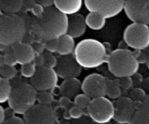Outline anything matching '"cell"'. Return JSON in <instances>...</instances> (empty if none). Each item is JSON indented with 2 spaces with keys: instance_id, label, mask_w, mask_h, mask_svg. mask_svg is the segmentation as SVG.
<instances>
[{
  "instance_id": "13",
  "label": "cell",
  "mask_w": 149,
  "mask_h": 124,
  "mask_svg": "<svg viewBox=\"0 0 149 124\" xmlns=\"http://www.w3.org/2000/svg\"><path fill=\"white\" fill-rule=\"evenodd\" d=\"M114 120L121 124L132 123L137 107L135 102L130 97L121 96L114 102Z\"/></svg>"
},
{
  "instance_id": "38",
  "label": "cell",
  "mask_w": 149,
  "mask_h": 124,
  "mask_svg": "<svg viewBox=\"0 0 149 124\" xmlns=\"http://www.w3.org/2000/svg\"><path fill=\"white\" fill-rule=\"evenodd\" d=\"M36 3L37 2H36V0H25L23 7L27 10H31V9L33 8V6H34Z\"/></svg>"
},
{
  "instance_id": "15",
  "label": "cell",
  "mask_w": 149,
  "mask_h": 124,
  "mask_svg": "<svg viewBox=\"0 0 149 124\" xmlns=\"http://www.w3.org/2000/svg\"><path fill=\"white\" fill-rule=\"evenodd\" d=\"M12 50L18 64H29L34 62L36 58V51L31 45L25 42H17L12 46Z\"/></svg>"
},
{
  "instance_id": "11",
  "label": "cell",
  "mask_w": 149,
  "mask_h": 124,
  "mask_svg": "<svg viewBox=\"0 0 149 124\" xmlns=\"http://www.w3.org/2000/svg\"><path fill=\"white\" fill-rule=\"evenodd\" d=\"M108 80L100 74H91L87 76L81 83V90L92 99L106 96Z\"/></svg>"
},
{
  "instance_id": "43",
  "label": "cell",
  "mask_w": 149,
  "mask_h": 124,
  "mask_svg": "<svg viewBox=\"0 0 149 124\" xmlns=\"http://www.w3.org/2000/svg\"><path fill=\"white\" fill-rule=\"evenodd\" d=\"M146 64H147V67H148V68L149 69V50H148V58H147Z\"/></svg>"
},
{
  "instance_id": "35",
  "label": "cell",
  "mask_w": 149,
  "mask_h": 124,
  "mask_svg": "<svg viewBox=\"0 0 149 124\" xmlns=\"http://www.w3.org/2000/svg\"><path fill=\"white\" fill-rule=\"evenodd\" d=\"M73 104L74 102L72 103L71 99L67 97V96H62V97L59 100V105L64 109H65V111H68L73 106Z\"/></svg>"
},
{
  "instance_id": "45",
  "label": "cell",
  "mask_w": 149,
  "mask_h": 124,
  "mask_svg": "<svg viewBox=\"0 0 149 124\" xmlns=\"http://www.w3.org/2000/svg\"><path fill=\"white\" fill-rule=\"evenodd\" d=\"M148 26H149V25H148Z\"/></svg>"
},
{
  "instance_id": "37",
  "label": "cell",
  "mask_w": 149,
  "mask_h": 124,
  "mask_svg": "<svg viewBox=\"0 0 149 124\" xmlns=\"http://www.w3.org/2000/svg\"><path fill=\"white\" fill-rule=\"evenodd\" d=\"M4 123L7 124H23L26 123L24 120V118H21L20 117L17 116H12L10 117L8 119L6 120L5 123Z\"/></svg>"
},
{
  "instance_id": "16",
  "label": "cell",
  "mask_w": 149,
  "mask_h": 124,
  "mask_svg": "<svg viewBox=\"0 0 149 124\" xmlns=\"http://www.w3.org/2000/svg\"><path fill=\"white\" fill-rule=\"evenodd\" d=\"M87 25L86 19L82 15L74 14L68 17V26L67 34L77 39L84 34Z\"/></svg>"
},
{
  "instance_id": "8",
  "label": "cell",
  "mask_w": 149,
  "mask_h": 124,
  "mask_svg": "<svg viewBox=\"0 0 149 124\" xmlns=\"http://www.w3.org/2000/svg\"><path fill=\"white\" fill-rule=\"evenodd\" d=\"M84 3L90 13H97L107 19L118 15L124 10L125 0H84Z\"/></svg>"
},
{
  "instance_id": "39",
  "label": "cell",
  "mask_w": 149,
  "mask_h": 124,
  "mask_svg": "<svg viewBox=\"0 0 149 124\" xmlns=\"http://www.w3.org/2000/svg\"><path fill=\"white\" fill-rule=\"evenodd\" d=\"M147 58H148V51L145 52V51L142 50L141 55L138 58V60L140 64H144V63H146Z\"/></svg>"
},
{
  "instance_id": "4",
  "label": "cell",
  "mask_w": 149,
  "mask_h": 124,
  "mask_svg": "<svg viewBox=\"0 0 149 124\" xmlns=\"http://www.w3.org/2000/svg\"><path fill=\"white\" fill-rule=\"evenodd\" d=\"M26 32L23 18L17 14L1 13L0 17V43L5 47L21 42Z\"/></svg>"
},
{
  "instance_id": "24",
  "label": "cell",
  "mask_w": 149,
  "mask_h": 124,
  "mask_svg": "<svg viewBox=\"0 0 149 124\" xmlns=\"http://www.w3.org/2000/svg\"><path fill=\"white\" fill-rule=\"evenodd\" d=\"M122 88L119 85V80H108L106 96L111 99H118L122 96Z\"/></svg>"
},
{
  "instance_id": "34",
  "label": "cell",
  "mask_w": 149,
  "mask_h": 124,
  "mask_svg": "<svg viewBox=\"0 0 149 124\" xmlns=\"http://www.w3.org/2000/svg\"><path fill=\"white\" fill-rule=\"evenodd\" d=\"M3 63L9 66H15L17 64L13 50L6 53L3 58Z\"/></svg>"
},
{
  "instance_id": "5",
  "label": "cell",
  "mask_w": 149,
  "mask_h": 124,
  "mask_svg": "<svg viewBox=\"0 0 149 124\" xmlns=\"http://www.w3.org/2000/svg\"><path fill=\"white\" fill-rule=\"evenodd\" d=\"M38 90L31 84H21L15 88L8 101L10 109L16 114L25 115L37 102Z\"/></svg>"
},
{
  "instance_id": "31",
  "label": "cell",
  "mask_w": 149,
  "mask_h": 124,
  "mask_svg": "<svg viewBox=\"0 0 149 124\" xmlns=\"http://www.w3.org/2000/svg\"><path fill=\"white\" fill-rule=\"evenodd\" d=\"M59 47V38L58 39H49V40L45 41V48L47 51L52 53H57Z\"/></svg>"
},
{
  "instance_id": "17",
  "label": "cell",
  "mask_w": 149,
  "mask_h": 124,
  "mask_svg": "<svg viewBox=\"0 0 149 124\" xmlns=\"http://www.w3.org/2000/svg\"><path fill=\"white\" fill-rule=\"evenodd\" d=\"M81 90V83L77 77L65 79L60 86V93L61 96H67L74 99Z\"/></svg>"
},
{
  "instance_id": "36",
  "label": "cell",
  "mask_w": 149,
  "mask_h": 124,
  "mask_svg": "<svg viewBox=\"0 0 149 124\" xmlns=\"http://www.w3.org/2000/svg\"><path fill=\"white\" fill-rule=\"evenodd\" d=\"M45 11V7H44L43 5H42V4H39V3H36V4L33 6V8L31 9V10L32 14L35 16V18L41 17V16L44 14Z\"/></svg>"
},
{
  "instance_id": "42",
  "label": "cell",
  "mask_w": 149,
  "mask_h": 124,
  "mask_svg": "<svg viewBox=\"0 0 149 124\" xmlns=\"http://www.w3.org/2000/svg\"><path fill=\"white\" fill-rule=\"evenodd\" d=\"M6 112L3 106H0V123L3 124L6 121Z\"/></svg>"
},
{
  "instance_id": "26",
  "label": "cell",
  "mask_w": 149,
  "mask_h": 124,
  "mask_svg": "<svg viewBox=\"0 0 149 124\" xmlns=\"http://www.w3.org/2000/svg\"><path fill=\"white\" fill-rule=\"evenodd\" d=\"M36 69H37V66L36 65L34 62H31L21 65L20 72L24 77L32 78L36 74Z\"/></svg>"
},
{
  "instance_id": "28",
  "label": "cell",
  "mask_w": 149,
  "mask_h": 124,
  "mask_svg": "<svg viewBox=\"0 0 149 124\" xmlns=\"http://www.w3.org/2000/svg\"><path fill=\"white\" fill-rule=\"evenodd\" d=\"M54 101L53 96L50 91H39L38 92L37 102L41 104L50 106Z\"/></svg>"
},
{
  "instance_id": "29",
  "label": "cell",
  "mask_w": 149,
  "mask_h": 124,
  "mask_svg": "<svg viewBox=\"0 0 149 124\" xmlns=\"http://www.w3.org/2000/svg\"><path fill=\"white\" fill-rule=\"evenodd\" d=\"M44 55V66L48 68L55 69L56 67L57 64H58V58L52 54V53L49 52V51L45 50L42 53Z\"/></svg>"
},
{
  "instance_id": "1",
  "label": "cell",
  "mask_w": 149,
  "mask_h": 124,
  "mask_svg": "<svg viewBox=\"0 0 149 124\" xmlns=\"http://www.w3.org/2000/svg\"><path fill=\"white\" fill-rule=\"evenodd\" d=\"M68 15L55 7L45 9L41 17L35 18L32 28L35 34L43 40L58 39L68 32Z\"/></svg>"
},
{
  "instance_id": "23",
  "label": "cell",
  "mask_w": 149,
  "mask_h": 124,
  "mask_svg": "<svg viewBox=\"0 0 149 124\" xmlns=\"http://www.w3.org/2000/svg\"><path fill=\"white\" fill-rule=\"evenodd\" d=\"M13 89L12 88L10 80L2 78L0 80V102L4 104L8 102Z\"/></svg>"
},
{
  "instance_id": "33",
  "label": "cell",
  "mask_w": 149,
  "mask_h": 124,
  "mask_svg": "<svg viewBox=\"0 0 149 124\" xmlns=\"http://www.w3.org/2000/svg\"><path fill=\"white\" fill-rule=\"evenodd\" d=\"M119 85L124 90H129L133 86L134 81L132 77H125L119 79Z\"/></svg>"
},
{
  "instance_id": "20",
  "label": "cell",
  "mask_w": 149,
  "mask_h": 124,
  "mask_svg": "<svg viewBox=\"0 0 149 124\" xmlns=\"http://www.w3.org/2000/svg\"><path fill=\"white\" fill-rule=\"evenodd\" d=\"M132 123L149 124V95H147L140 107L137 109Z\"/></svg>"
},
{
  "instance_id": "6",
  "label": "cell",
  "mask_w": 149,
  "mask_h": 124,
  "mask_svg": "<svg viewBox=\"0 0 149 124\" xmlns=\"http://www.w3.org/2000/svg\"><path fill=\"white\" fill-rule=\"evenodd\" d=\"M87 109L90 118L97 123H108L114 119V103L106 96L92 99Z\"/></svg>"
},
{
  "instance_id": "27",
  "label": "cell",
  "mask_w": 149,
  "mask_h": 124,
  "mask_svg": "<svg viewBox=\"0 0 149 124\" xmlns=\"http://www.w3.org/2000/svg\"><path fill=\"white\" fill-rule=\"evenodd\" d=\"M92 99L86 93H79L74 99V104L77 105L83 109H87L90 103L91 102Z\"/></svg>"
},
{
  "instance_id": "22",
  "label": "cell",
  "mask_w": 149,
  "mask_h": 124,
  "mask_svg": "<svg viewBox=\"0 0 149 124\" xmlns=\"http://www.w3.org/2000/svg\"><path fill=\"white\" fill-rule=\"evenodd\" d=\"M85 19L87 27L93 30H100L106 26V18L97 13H90Z\"/></svg>"
},
{
  "instance_id": "10",
  "label": "cell",
  "mask_w": 149,
  "mask_h": 124,
  "mask_svg": "<svg viewBox=\"0 0 149 124\" xmlns=\"http://www.w3.org/2000/svg\"><path fill=\"white\" fill-rule=\"evenodd\" d=\"M23 118L28 124H54L57 123L55 110L47 105L35 104L25 115Z\"/></svg>"
},
{
  "instance_id": "32",
  "label": "cell",
  "mask_w": 149,
  "mask_h": 124,
  "mask_svg": "<svg viewBox=\"0 0 149 124\" xmlns=\"http://www.w3.org/2000/svg\"><path fill=\"white\" fill-rule=\"evenodd\" d=\"M68 111L70 118L74 119H79L84 115V109L75 104H73V106Z\"/></svg>"
},
{
  "instance_id": "19",
  "label": "cell",
  "mask_w": 149,
  "mask_h": 124,
  "mask_svg": "<svg viewBox=\"0 0 149 124\" xmlns=\"http://www.w3.org/2000/svg\"><path fill=\"white\" fill-rule=\"evenodd\" d=\"M76 48L74 38L68 34L63 35L59 38V47L58 53L60 55H69L74 52Z\"/></svg>"
},
{
  "instance_id": "40",
  "label": "cell",
  "mask_w": 149,
  "mask_h": 124,
  "mask_svg": "<svg viewBox=\"0 0 149 124\" xmlns=\"http://www.w3.org/2000/svg\"><path fill=\"white\" fill-rule=\"evenodd\" d=\"M44 62H45V59H44V55L42 53L38 55V57H36V58H35L34 63L37 66V67L44 66Z\"/></svg>"
},
{
  "instance_id": "3",
  "label": "cell",
  "mask_w": 149,
  "mask_h": 124,
  "mask_svg": "<svg viewBox=\"0 0 149 124\" xmlns=\"http://www.w3.org/2000/svg\"><path fill=\"white\" fill-rule=\"evenodd\" d=\"M109 71L118 78L133 77L139 69V61L133 51L118 48L109 54L107 61Z\"/></svg>"
},
{
  "instance_id": "9",
  "label": "cell",
  "mask_w": 149,
  "mask_h": 124,
  "mask_svg": "<svg viewBox=\"0 0 149 124\" xmlns=\"http://www.w3.org/2000/svg\"><path fill=\"white\" fill-rule=\"evenodd\" d=\"M58 77L56 70L54 69L45 66L38 67L30 83L38 91H50L56 87Z\"/></svg>"
},
{
  "instance_id": "14",
  "label": "cell",
  "mask_w": 149,
  "mask_h": 124,
  "mask_svg": "<svg viewBox=\"0 0 149 124\" xmlns=\"http://www.w3.org/2000/svg\"><path fill=\"white\" fill-rule=\"evenodd\" d=\"M82 67L74 56L69 55H61L58 58L55 70L61 78L68 79L71 77H77L80 75Z\"/></svg>"
},
{
  "instance_id": "21",
  "label": "cell",
  "mask_w": 149,
  "mask_h": 124,
  "mask_svg": "<svg viewBox=\"0 0 149 124\" xmlns=\"http://www.w3.org/2000/svg\"><path fill=\"white\" fill-rule=\"evenodd\" d=\"M25 0H0V9L2 13L16 14L23 8Z\"/></svg>"
},
{
  "instance_id": "41",
  "label": "cell",
  "mask_w": 149,
  "mask_h": 124,
  "mask_svg": "<svg viewBox=\"0 0 149 124\" xmlns=\"http://www.w3.org/2000/svg\"><path fill=\"white\" fill-rule=\"evenodd\" d=\"M36 2L43 5L45 7H49L53 4L54 0H36Z\"/></svg>"
},
{
  "instance_id": "18",
  "label": "cell",
  "mask_w": 149,
  "mask_h": 124,
  "mask_svg": "<svg viewBox=\"0 0 149 124\" xmlns=\"http://www.w3.org/2000/svg\"><path fill=\"white\" fill-rule=\"evenodd\" d=\"M83 0H54V7L61 13L72 15L77 14L82 7Z\"/></svg>"
},
{
  "instance_id": "30",
  "label": "cell",
  "mask_w": 149,
  "mask_h": 124,
  "mask_svg": "<svg viewBox=\"0 0 149 124\" xmlns=\"http://www.w3.org/2000/svg\"><path fill=\"white\" fill-rule=\"evenodd\" d=\"M147 95L143 89L141 88H135L132 89V91L130 93V97L134 102H143L146 98Z\"/></svg>"
},
{
  "instance_id": "12",
  "label": "cell",
  "mask_w": 149,
  "mask_h": 124,
  "mask_svg": "<svg viewBox=\"0 0 149 124\" xmlns=\"http://www.w3.org/2000/svg\"><path fill=\"white\" fill-rule=\"evenodd\" d=\"M124 10L131 21L149 25V0H127Z\"/></svg>"
},
{
  "instance_id": "2",
  "label": "cell",
  "mask_w": 149,
  "mask_h": 124,
  "mask_svg": "<svg viewBox=\"0 0 149 124\" xmlns=\"http://www.w3.org/2000/svg\"><path fill=\"white\" fill-rule=\"evenodd\" d=\"M74 56L82 68L91 69L107 63L109 55L105 44L97 39H86L76 45Z\"/></svg>"
},
{
  "instance_id": "44",
  "label": "cell",
  "mask_w": 149,
  "mask_h": 124,
  "mask_svg": "<svg viewBox=\"0 0 149 124\" xmlns=\"http://www.w3.org/2000/svg\"><path fill=\"white\" fill-rule=\"evenodd\" d=\"M125 1H127V0H125Z\"/></svg>"
},
{
  "instance_id": "7",
  "label": "cell",
  "mask_w": 149,
  "mask_h": 124,
  "mask_svg": "<svg viewBox=\"0 0 149 124\" xmlns=\"http://www.w3.org/2000/svg\"><path fill=\"white\" fill-rule=\"evenodd\" d=\"M124 41L132 49L145 50L149 47V26L132 22L125 29Z\"/></svg>"
},
{
  "instance_id": "25",
  "label": "cell",
  "mask_w": 149,
  "mask_h": 124,
  "mask_svg": "<svg viewBox=\"0 0 149 124\" xmlns=\"http://www.w3.org/2000/svg\"><path fill=\"white\" fill-rule=\"evenodd\" d=\"M17 72V69L15 66L7 65L3 62L0 65V74L2 78L12 80L15 77Z\"/></svg>"
}]
</instances>
